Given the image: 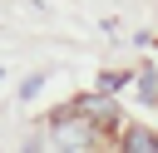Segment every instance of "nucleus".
<instances>
[{"mask_svg":"<svg viewBox=\"0 0 158 153\" xmlns=\"http://www.w3.org/2000/svg\"><path fill=\"white\" fill-rule=\"evenodd\" d=\"M54 143H59V148H89V143H94V128H89L74 109H64V114H54Z\"/></svg>","mask_w":158,"mask_h":153,"instance_id":"f257e3e1","label":"nucleus"},{"mask_svg":"<svg viewBox=\"0 0 158 153\" xmlns=\"http://www.w3.org/2000/svg\"><path fill=\"white\" fill-rule=\"evenodd\" d=\"M118 143H123V148H133V153H153V148H158V133H153V128H128Z\"/></svg>","mask_w":158,"mask_h":153,"instance_id":"f03ea898","label":"nucleus"},{"mask_svg":"<svg viewBox=\"0 0 158 153\" xmlns=\"http://www.w3.org/2000/svg\"><path fill=\"white\" fill-rule=\"evenodd\" d=\"M123 84H128V74H104V79H99L104 94H109V89H123Z\"/></svg>","mask_w":158,"mask_h":153,"instance_id":"7ed1b4c3","label":"nucleus"}]
</instances>
